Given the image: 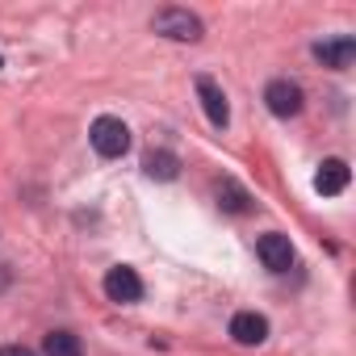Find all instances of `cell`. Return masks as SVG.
Here are the masks:
<instances>
[{
    "instance_id": "1",
    "label": "cell",
    "mask_w": 356,
    "mask_h": 356,
    "mask_svg": "<svg viewBox=\"0 0 356 356\" xmlns=\"http://www.w3.org/2000/svg\"><path fill=\"white\" fill-rule=\"evenodd\" d=\"M88 143L101 159H122L130 151V126L113 113H101L92 126H88Z\"/></svg>"
},
{
    "instance_id": "2",
    "label": "cell",
    "mask_w": 356,
    "mask_h": 356,
    "mask_svg": "<svg viewBox=\"0 0 356 356\" xmlns=\"http://www.w3.org/2000/svg\"><path fill=\"white\" fill-rule=\"evenodd\" d=\"M151 30H155V34H163V38H172V42H197V38L206 34V26H202V17H197V13L176 9V5L159 9V13L151 17Z\"/></svg>"
},
{
    "instance_id": "3",
    "label": "cell",
    "mask_w": 356,
    "mask_h": 356,
    "mask_svg": "<svg viewBox=\"0 0 356 356\" xmlns=\"http://www.w3.org/2000/svg\"><path fill=\"white\" fill-rule=\"evenodd\" d=\"M264 105H268V113L273 118H281V122H289V118H298L302 113V105H306V92H302V84H293V80H268V88H264Z\"/></svg>"
},
{
    "instance_id": "4",
    "label": "cell",
    "mask_w": 356,
    "mask_h": 356,
    "mask_svg": "<svg viewBox=\"0 0 356 356\" xmlns=\"http://www.w3.org/2000/svg\"><path fill=\"white\" fill-rule=\"evenodd\" d=\"M105 298L118 302V306H134V302H143V277H138L134 268H126V264L109 268V273H105Z\"/></svg>"
},
{
    "instance_id": "5",
    "label": "cell",
    "mask_w": 356,
    "mask_h": 356,
    "mask_svg": "<svg viewBox=\"0 0 356 356\" xmlns=\"http://www.w3.org/2000/svg\"><path fill=\"white\" fill-rule=\"evenodd\" d=\"M256 256L264 260L268 273H289V268H293V243H289V235H281V231L260 235V239H256Z\"/></svg>"
},
{
    "instance_id": "6",
    "label": "cell",
    "mask_w": 356,
    "mask_h": 356,
    "mask_svg": "<svg viewBox=\"0 0 356 356\" xmlns=\"http://www.w3.org/2000/svg\"><path fill=\"white\" fill-rule=\"evenodd\" d=\"M310 55H314L323 67H331V72H348V67H352V59H356V38H352V34H339V38L314 42V47H310Z\"/></svg>"
},
{
    "instance_id": "7",
    "label": "cell",
    "mask_w": 356,
    "mask_h": 356,
    "mask_svg": "<svg viewBox=\"0 0 356 356\" xmlns=\"http://www.w3.org/2000/svg\"><path fill=\"white\" fill-rule=\"evenodd\" d=\"M197 97H202V109H206L210 126H214V130H227V126H231V105H227V92L218 88V80L197 76Z\"/></svg>"
},
{
    "instance_id": "8",
    "label": "cell",
    "mask_w": 356,
    "mask_h": 356,
    "mask_svg": "<svg viewBox=\"0 0 356 356\" xmlns=\"http://www.w3.org/2000/svg\"><path fill=\"white\" fill-rule=\"evenodd\" d=\"M231 339H235V343H243V348L264 343V339H268V318H264V314H256V310H239V314L231 318Z\"/></svg>"
},
{
    "instance_id": "9",
    "label": "cell",
    "mask_w": 356,
    "mask_h": 356,
    "mask_svg": "<svg viewBox=\"0 0 356 356\" xmlns=\"http://www.w3.org/2000/svg\"><path fill=\"white\" fill-rule=\"evenodd\" d=\"M348 181H352V168H348L343 159H323V163H318V176H314V189H318L323 197H339V193L348 189Z\"/></svg>"
},
{
    "instance_id": "10",
    "label": "cell",
    "mask_w": 356,
    "mask_h": 356,
    "mask_svg": "<svg viewBox=\"0 0 356 356\" xmlns=\"http://www.w3.org/2000/svg\"><path fill=\"white\" fill-rule=\"evenodd\" d=\"M143 172L151 181H176V176H181V155L176 151H147Z\"/></svg>"
},
{
    "instance_id": "11",
    "label": "cell",
    "mask_w": 356,
    "mask_h": 356,
    "mask_svg": "<svg viewBox=\"0 0 356 356\" xmlns=\"http://www.w3.org/2000/svg\"><path fill=\"white\" fill-rule=\"evenodd\" d=\"M218 210H227V214H248L252 210V193L239 185V181H218Z\"/></svg>"
},
{
    "instance_id": "12",
    "label": "cell",
    "mask_w": 356,
    "mask_h": 356,
    "mask_svg": "<svg viewBox=\"0 0 356 356\" xmlns=\"http://www.w3.org/2000/svg\"><path fill=\"white\" fill-rule=\"evenodd\" d=\"M42 356H84V343H80L76 331H47Z\"/></svg>"
},
{
    "instance_id": "13",
    "label": "cell",
    "mask_w": 356,
    "mask_h": 356,
    "mask_svg": "<svg viewBox=\"0 0 356 356\" xmlns=\"http://www.w3.org/2000/svg\"><path fill=\"white\" fill-rule=\"evenodd\" d=\"M0 356H38V352L26 348V343H5V348H0Z\"/></svg>"
},
{
    "instance_id": "14",
    "label": "cell",
    "mask_w": 356,
    "mask_h": 356,
    "mask_svg": "<svg viewBox=\"0 0 356 356\" xmlns=\"http://www.w3.org/2000/svg\"><path fill=\"white\" fill-rule=\"evenodd\" d=\"M9 281H13V273H9V264H0V289H9Z\"/></svg>"
},
{
    "instance_id": "15",
    "label": "cell",
    "mask_w": 356,
    "mask_h": 356,
    "mask_svg": "<svg viewBox=\"0 0 356 356\" xmlns=\"http://www.w3.org/2000/svg\"><path fill=\"white\" fill-rule=\"evenodd\" d=\"M0 63H5V59H0Z\"/></svg>"
}]
</instances>
